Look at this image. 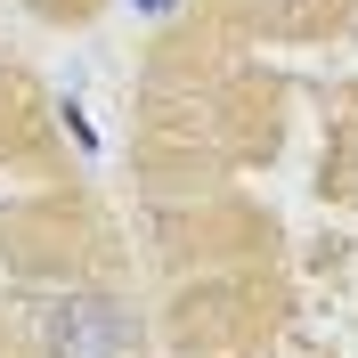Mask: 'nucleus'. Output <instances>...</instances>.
<instances>
[{
	"instance_id": "f257e3e1",
	"label": "nucleus",
	"mask_w": 358,
	"mask_h": 358,
	"mask_svg": "<svg viewBox=\"0 0 358 358\" xmlns=\"http://www.w3.org/2000/svg\"><path fill=\"white\" fill-rule=\"evenodd\" d=\"M49 358H138V326L114 310L106 293H73L49 310Z\"/></svg>"
},
{
	"instance_id": "f03ea898",
	"label": "nucleus",
	"mask_w": 358,
	"mask_h": 358,
	"mask_svg": "<svg viewBox=\"0 0 358 358\" xmlns=\"http://www.w3.org/2000/svg\"><path fill=\"white\" fill-rule=\"evenodd\" d=\"M147 8H155V17H163V8H171V0H147Z\"/></svg>"
}]
</instances>
